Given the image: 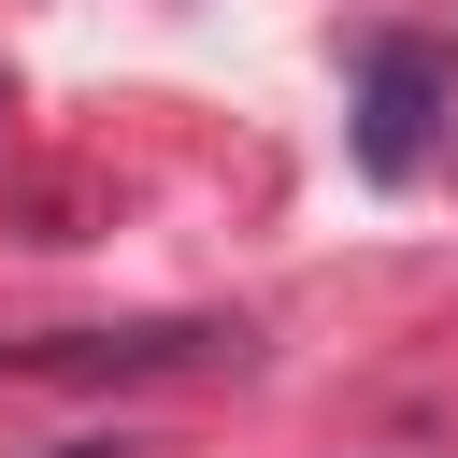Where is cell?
Wrapping results in <instances>:
<instances>
[{"instance_id": "cell-1", "label": "cell", "mask_w": 458, "mask_h": 458, "mask_svg": "<svg viewBox=\"0 0 458 458\" xmlns=\"http://www.w3.org/2000/svg\"><path fill=\"white\" fill-rule=\"evenodd\" d=\"M444 43H415V29H386L372 57H358V172L372 186H415L429 172V129H444Z\"/></svg>"}, {"instance_id": "cell-2", "label": "cell", "mask_w": 458, "mask_h": 458, "mask_svg": "<svg viewBox=\"0 0 458 458\" xmlns=\"http://www.w3.org/2000/svg\"><path fill=\"white\" fill-rule=\"evenodd\" d=\"M57 458H114V444H57Z\"/></svg>"}]
</instances>
